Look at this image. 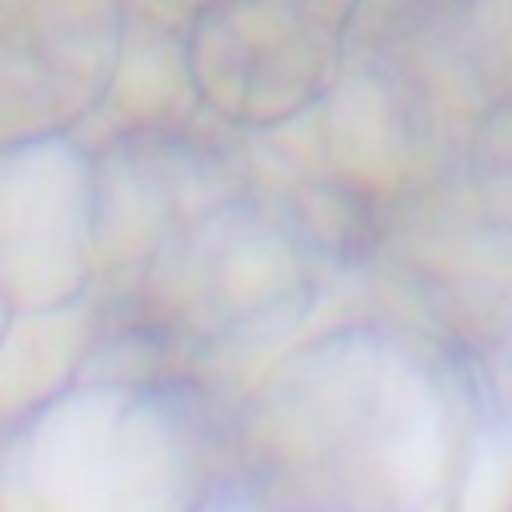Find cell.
I'll return each mask as SVG.
<instances>
[{
    "label": "cell",
    "instance_id": "52a82bcc",
    "mask_svg": "<svg viewBox=\"0 0 512 512\" xmlns=\"http://www.w3.org/2000/svg\"><path fill=\"white\" fill-rule=\"evenodd\" d=\"M120 136L96 160V268H144L192 220L232 200L220 152Z\"/></svg>",
    "mask_w": 512,
    "mask_h": 512
},
{
    "label": "cell",
    "instance_id": "7a4b0ae2",
    "mask_svg": "<svg viewBox=\"0 0 512 512\" xmlns=\"http://www.w3.org/2000/svg\"><path fill=\"white\" fill-rule=\"evenodd\" d=\"M212 468L196 392L144 376H80L4 432L0 508L160 512L196 504Z\"/></svg>",
    "mask_w": 512,
    "mask_h": 512
},
{
    "label": "cell",
    "instance_id": "8992f818",
    "mask_svg": "<svg viewBox=\"0 0 512 512\" xmlns=\"http://www.w3.org/2000/svg\"><path fill=\"white\" fill-rule=\"evenodd\" d=\"M332 36L304 0H220L188 40L196 92L236 124H280L328 80Z\"/></svg>",
    "mask_w": 512,
    "mask_h": 512
},
{
    "label": "cell",
    "instance_id": "30bf717a",
    "mask_svg": "<svg viewBox=\"0 0 512 512\" xmlns=\"http://www.w3.org/2000/svg\"><path fill=\"white\" fill-rule=\"evenodd\" d=\"M304 4H308V8L328 24V28H336V24L344 20V12H348L356 0H304Z\"/></svg>",
    "mask_w": 512,
    "mask_h": 512
},
{
    "label": "cell",
    "instance_id": "5bb4252c",
    "mask_svg": "<svg viewBox=\"0 0 512 512\" xmlns=\"http://www.w3.org/2000/svg\"><path fill=\"white\" fill-rule=\"evenodd\" d=\"M508 340H512V332H508Z\"/></svg>",
    "mask_w": 512,
    "mask_h": 512
},
{
    "label": "cell",
    "instance_id": "ba28073f",
    "mask_svg": "<svg viewBox=\"0 0 512 512\" xmlns=\"http://www.w3.org/2000/svg\"><path fill=\"white\" fill-rule=\"evenodd\" d=\"M96 300L20 308L0 328V420L12 428L84 376L96 348Z\"/></svg>",
    "mask_w": 512,
    "mask_h": 512
},
{
    "label": "cell",
    "instance_id": "4fadbf2b",
    "mask_svg": "<svg viewBox=\"0 0 512 512\" xmlns=\"http://www.w3.org/2000/svg\"><path fill=\"white\" fill-rule=\"evenodd\" d=\"M4 432H8V424H4V420H0V444H4Z\"/></svg>",
    "mask_w": 512,
    "mask_h": 512
},
{
    "label": "cell",
    "instance_id": "277c9868",
    "mask_svg": "<svg viewBox=\"0 0 512 512\" xmlns=\"http://www.w3.org/2000/svg\"><path fill=\"white\" fill-rule=\"evenodd\" d=\"M96 276V160L76 132L0 144V292L52 308Z\"/></svg>",
    "mask_w": 512,
    "mask_h": 512
},
{
    "label": "cell",
    "instance_id": "7c38bea8",
    "mask_svg": "<svg viewBox=\"0 0 512 512\" xmlns=\"http://www.w3.org/2000/svg\"><path fill=\"white\" fill-rule=\"evenodd\" d=\"M8 316H12V304H8V296H4V292H0V328H4V324H8Z\"/></svg>",
    "mask_w": 512,
    "mask_h": 512
},
{
    "label": "cell",
    "instance_id": "9c48e42d",
    "mask_svg": "<svg viewBox=\"0 0 512 512\" xmlns=\"http://www.w3.org/2000/svg\"><path fill=\"white\" fill-rule=\"evenodd\" d=\"M480 164H484L492 208L508 212L512 220V104L488 124V156Z\"/></svg>",
    "mask_w": 512,
    "mask_h": 512
},
{
    "label": "cell",
    "instance_id": "6da1fadb",
    "mask_svg": "<svg viewBox=\"0 0 512 512\" xmlns=\"http://www.w3.org/2000/svg\"><path fill=\"white\" fill-rule=\"evenodd\" d=\"M480 404L432 344L376 324L284 356L252 392L240 448L304 504H456Z\"/></svg>",
    "mask_w": 512,
    "mask_h": 512
},
{
    "label": "cell",
    "instance_id": "3957f363",
    "mask_svg": "<svg viewBox=\"0 0 512 512\" xmlns=\"http://www.w3.org/2000/svg\"><path fill=\"white\" fill-rule=\"evenodd\" d=\"M144 288L172 324L224 344V356H240L248 340L276 348L264 336L268 320L296 324L308 316L296 244L284 228L232 200L180 228L152 256Z\"/></svg>",
    "mask_w": 512,
    "mask_h": 512
},
{
    "label": "cell",
    "instance_id": "5b68a950",
    "mask_svg": "<svg viewBox=\"0 0 512 512\" xmlns=\"http://www.w3.org/2000/svg\"><path fill=\"white\" fill-rule=\"evenodd\" d=\"M120 0H0V144L76 132L120 60Z\"/></svg>",
    "mask_w": 512,
    "mask_h": 512
},
{
    "label": "cell",
    "instance_id": "8fae6325",
    "mask_svg": "<svg viewBox=\"0 0 512 512\" xmlns=\"http://www.w3.org/2000/svg\"><path fill=\"white\" fill-rule=\"evenodd\" d=\"M152 4H164V8H188V12H204V8H212V4H220V0H152Z\"/></svg>",
    "mask_w": 512,
    "mask_h": 512
}]
</instances>
